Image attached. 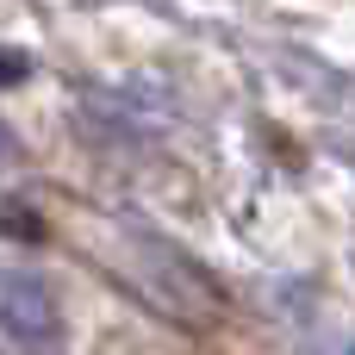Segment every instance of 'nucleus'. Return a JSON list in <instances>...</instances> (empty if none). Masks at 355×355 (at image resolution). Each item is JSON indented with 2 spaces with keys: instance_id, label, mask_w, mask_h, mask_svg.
Here are the masks:
<instances>
[{
  "instance_id": "obj_1",
  "label": "nucleus",
  "mask_w": 355,
  "mask_h": 355,
  "mask_svg": "<svg viewBox=\"0 0 355 355\" xmlns=\"http://www.w3.org/2000/svg\"><path fill=\"white\" fill-rule=\"evenodd\" d=\"M0 318H6L25 343H56V306H50V293H44L37 281H25V275H6V281H0Z\"/></svg>"
},
{
  "instance_id": "obj_2",
  "label": "nucleus",
  "mask_w": 355,
  "mask_h": 355,
  "mask_svg": "<svg viewBox=\"0 0 355 355\" xmlns=\"http://www.w3.org/2000/svg\"><path fill=\"white\" fill-rule=\"evenodd\" d=\"M19 75H25V56H0V87L19 81Z\"/></svg>"
}]
</instances>
